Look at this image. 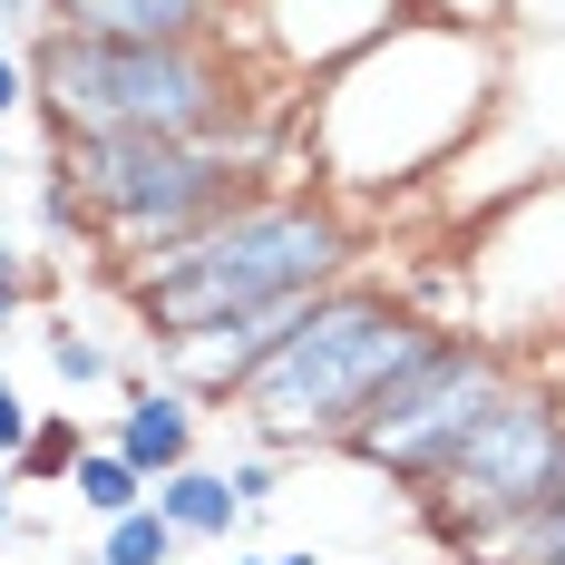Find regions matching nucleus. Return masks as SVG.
<instances>
[{
    "instance_id": "393cba45",
    "label": "nucleus",
    "mask_w": 565,
    "mask_h": 565,
    "mask_svg": "<svg viewBox=\"0 0 565 565\" xmlns=\"http://www.w3.org/2000/svg\"><path fill=\"white\" fill-rule=\"evenodd\" d=\"M264 565H322V556H312V546H292V556H264Z\"/></svg>"
},
{
    "instance_id": "c85d7f7f",
    "label": "nucleus",
    "mask_w": 565,
    "mask_h": 565,
    "mask_svg": "<svg viewBox=\"0 0 565 565\" xmlns=\"http://www.w3.org/2000/svg\"><path fill=\"white\" fill-rule=\"evenodd\" d=\"M556 381H565V351H556Z\"/></svg>"
},
{
    "instance_id": "9b49d317",
    "label": "nucleus",
    "mask_w": 565,
    "mask_h": 565,
    "mask_svg": "<svg viewBox=\"0 0 565 565\" xmlns=\"http://www.w3.org/2000/svg\"><path fill=\"white\" fill-rule=\"evenodd\" d=\"M108 449L157 488V478H175L185 458H195V399L175 391V381H127V409H117Z\"/></svg>"
},
{
    "instance_id": "4468645a",
    "label": "nucleus",
    "mask_w": 565,
    "mask_h": 565,
    "mask_svg": "<svg viewBox=\"0 0 565 565\" xmlns=\"http://www.w3.org/2000/svg\"><path fill=\"white\" fill-rule=\"evenodd\" d=\"M78 449H88V439H78V409H40V429L20 439V458H10L0 478H10V488H68Z\"/></svg>"
},
{
    "instance_id": "a211bd4d",
    "label": "nucleus",
    "mask_w": 565,
    "mask_h": 565,
    "mask_svg": "<svg viewBox=\"0 0 565 565\" xmlns=\"http://www.w3.org/2000/svg\"><path fill=\"white\" fill-rule=\"evenodd\" d=\"M30 292H40V264H30V254H20V244L0 234V332H10V322L30 312Z\"/></svg>"
},
{
    "instance_id": "dca6fc26",
    "label": "nucleus",
    "mask_w": 565,
    "mask_h": 565,
    "mask_svg": "<svg viewBox=\"0 0 565 565\" xmlns=\"http://www.w3.org/2000/svg\"><path fill=\"white\" fill-rule=\"evenodd\" d=\"M88 556H98V565H175V556H185V536H175L167 516H157V498H147V508H127V516H108V526H98V546H88Z\"/></svg>"
},
{
    "instance_id": "39448f33",
    "label": "nucleus",
    "mask_w": 565,
    "mask_h": 565,
    "mask_svg": "<svg viewBox=\"0 0 565 565\" xmlns=\"http://www.w3.org/2000/svg\"><path fill=\"white\" fill-rule=\"evenodd\" d=\"M50 175L78 195L88 234L108 244V264L137 274V264L175 254L205 215H225L264 167L234 157V147H195V137H58Z\"/></svg>"
},
{
    "instance_id": "a878e982",
    "label": "nucleus",
    "mask_w": 565,
    "mask_h": 565,
    "mask_svg": "<svg viewBox=\"0 0 565 565\" xmlns=\"http://www.w3.org/2000/svg\"><path fill=\"white\" fill-rule=\"evenodd\" d=\"M10 516H20V508H10V488H0V546H10Z\"/></svg>"
},
{
    "instance_id": "6ab92c4d",
    "label": "nucleus",
    "mask_w": 565,
    "mask_h": 565,
    "mask_svg": "<svg viewBox=\"0 0 565 565\" xmlns=\"http://www.w3.org/2000/svg\"><path fill=\"white\" fill-rule=\"evenodd\" d=\"M225 478H234V498H244V516H254V508H274V498H282V468H274V449H244V458L225 468Z\"/></svg>"
},
{
    "instance_id": "423d86ee",
    "label": "nucleus",
    "mask_w": 565,
    "mask_h": 565,
    "mask_svg": "<svg viewBox=\"0 0 565 565\" xmlns=\"http://www.w3.org/2000/svg\"><path fill=\"white\" fill-rule=\"evenodd\" d=\"M458 332L498 341L516 361L565 351V175H526L508 205L458 234Z\"/></svg>"
},
{
    "instance_id": "f8f14e48",
    "label": "nucleus",
    "mask_w": 565,
    "mask_h": 565,
    "mask_svg": "<svg viewBox=\"0 0 565 565\" xmlns=\"http://www.w3.org/2000/svg\"><path fill=\"white\" fill-rule=\"evenodd\" d=\"M147 498H157V516H167L185 546H225L234 526H244V498H234V478H225V468H205V458H185V468H175V478H157Z\"/></svg>"
},
{
    "instance_id": "9d476101",
    "label": "nucleus",
    "mask_w": 565,
    "mask_h": 565,
    "mask_svg": "<svg viewBox=\"0 0 565 565\" xmlns=\"http://www.w3.org/2000/svg\"><path fill=\"white\" fill-rule=\"evenodd\" d=\"M40 30H78V40H234V0H50Z\"/></svg>"
},
{
    "instance_id": "0eeeda50",
    "label": "nucleus",
    "mask_w": 565,
    "mask_h": 565,
    "mask_svg": "<svg viewBox=\"0 0 565 565\" xmlns=\"http://www.w3.org/2000/svg\"><path fill=\"white\" fill-rule=\"evenodd\" d=\"M516 371H526L516 351H498V341L439 322L429 351H419L391 391L361 409V429L341 439V458H361L371 478H391V488L419 498V488H439V478H449V458L478 439V419L516 391Z\"/></svg>"
},
{
    "instance_id": "f257e3e1",
    "label": "nucleus",
    "mask_w": 565,
    "mask_h": 565,
    "mask_svg": "<svg viewBox=\"0 0 565 565\" xmlns=\"http://www.w3.org/2000/svg\"><path fill=\"white\" fill-rule=\"evenodd\" d=\"M508 98V40L498 30H458V20H399L391 40L341 58L322 88H302L292 137L312 157V185H332L341 205L409 195L429 175L458 167V147H478V127Z\"/></svg>"
},
{
    "instance_id": "b1692460",
    "label": "nucleus",
    "mask_w": 565,
    "mask_h": 565,
    "mask_svg": "<svg viewBox=\"0 0 565 565\" xmlns=\"http://www.w3.org/2000/svg\"><path fill=\"white\" fill-rule=\"evenodd\" d=\"M50 20V0H0V30H40Z\"/></svg>"
},
{
    "instance_id": "ddd939ff",
    "label": "nucleus",
    "mask_w": 565,
    "mask_h": 565,
    "mask_svg": "<svg viewBox=\"0 0 565 565\" xmlns=\"http://www.w3.org/2000/svg\"><path fill=\"white\" fill-rule=\"evenodd\" d=\"M68 498H78V516H98V526H108V516L147 508V478H137L108 439H88V449H78V468H68Z\"/></svg>"
},
{
    "instance_id": "20e7f679",
    "label": "nucleus",
    "mask_w": 565,
    "mask_h": 565,
    "mask_svg": "<svg viewBox=\"0 0 565 565\" xmlns=\"http://www.w3.org/2000/svg\"><path fill=\"white\" fill-rule=\"evenodd\" d=\"M429 332H439V312H419L399 282L341 274V282H322L312 302H292L282 341L244 371V391H234L225 409L244 419V439L274 449V458L341 449V439L361 429V409L429 351Z\"/></svg>"
},
{
    "instance_id": "7ed1b4c3",
    "label": "nucleus",
    "mask_w": 565,
    "mask_h": 565,
    "mask_svg": "<svg viewBox=\"0 0 565 565\" xmlns=\"http://www.w3.org/2000/svg\"><path fill=\"white\" fill-rule=\"evenodd\" d=\"M361 244H371V215L341 205L332 185H312V175H254L225 215H205L175 254L137 264L127 274V302H137L147 341L167 351V341L225 332L244 312L312 302L322 282L361 274Z\"/></svg>"
},
{
    "instance_id": "f3484780",
    "label": "nucleus",
    "mask_w": 565,
    "mask_h": 565,
    "mask_svg": "<svg viewBox=\"0 0 565 565\" xmlns=\"http://www.w3.org/2000/svg\"><path fill=\"white\" fill-rule=\"evenodd\" d=\"M40 351H50L58 391H108V381H127V371H117V351H108V341H88L68 312H50V322H40Z\"/></svg>"
},
{
    "instance_id": "6e6552de",
    "label": "nucleus",
    "mask_w": 565,
    "mask_h": 565,
    "mask_svg": "<svg viewBox=\"0 0 565 565\" xmlns=\"http://www.w3.org/2000/svg\"><path fill=\"white\" fill-rule=\"evenodd\" d=\"M556 488H565V381H556V361H526L516 391L449 458V478L419 488V508H429V526L449 536L458 556H478L498 526H516L526 508H546Z\"/></svg>"
},
{
    "instance_id": "cd10ccee",
    "label": "nucleus",
    "mask_w": 565,
    "mask_h": 565,
    "mask_svg": "<svg viewBox=\"0 0 565 565\" xmlns=\"http://www.w3.org/2000/svg\"><path fill=\"white\" fill-rule=\"evenodd\" d=\"M234 565H264V556H234Z\"/></svg>"
},
{
    "instance_id": "aec40b11",
    "label": "nucleus",
    "mask_w": 565,
    "mask_h": 565,
    "mask_svg": "<svg viewBox=\"0 0 565 565\" xmlns=\"http://www.w3.org/2000/svg\"><path fill=\"white\" fill-rule=\"evenodd\" d=\"M419 20H458V30H508V0H409Z\"/></svg>"
},
{
    "instance_id": "4be33fe9",
    "label": "nucleus",
    "mask_w": 565,
    "mask_h": 565,
    "mask_svg": "<svg viewBox=\"0 0 565 565\" xmlns=\"http://www.w3.org/2000/svg\"><path fill=\"white\" fill-rule=\"evenodd\" d=\"M30 429H40V409H30V399L10 391V381H0V468L20 458V439H30Z\"/></svg>"
},
{
    "instance_id": "c756f323",
    "label": "nucleus",
    "mask_w": 565,
    "mask_h": 565,
    "mask_svg": "<svg viewBox=\"0 0 565 565\" xmlns=\"http://www.w3.org/2000/svg\"><path fill=\"white\" fill-rule=\"evenodd\" d=\"M0 50H10V30H0Z\"/></svg>"
},
{
    "instance_id": "bb28decb",
    "label": "nucleus",
    "mask_w": 565,
    "mask_h": 565,
    "mask_svg": "<svg viewBox=\"0 0 565 565\" xmlns=\"http://www.w3.org/2000/svg\"><path fill=\"white\" fill-rule=\"evenodd\" d=\"M58 565H98V556H58Z\"/></svg>"
},
{
    "instance_id": "1a4fd4ad",
    "label": "nucleus",
    "mask_w": 565,
    "mask_h": 565,
    "mask_svg": "<svg viewBox=\"0 0 565 565\" xmlns=\"http://www.w3.org/2000/svg\"><path fill=\"white\" fill-rule=\"evenodd\" d=\"M399 20H419V10L409 0H234V50L274 88H322L341 58L391 40Z\"/></svg>"
},
{
    "instance_id": "2eb2a0df",
    "label": "nucleus",
    "mask_w": 565,
    "mask_h": 565,
    "mask_svg": "<svg viewBox=\"0 0 565 565\" xmlns=\"http://www.w3.org/2000/svg\"><path fill=\"white\" fill-rule=\"evenodd\" d=\"M468 565H565V488L546 498V508H526L516 526H498Z\"/></svg>"
},
{
    "instance_id": "5701e85b",
    "label": "nucleus",
    "mask_w": 565,
    "mask_h": 565,
    "mask_svg": "<svg viewBox=\"0 0 565 565\" xmlns=\"http://www.w3.org/2000/svg\"><path fill=\"white\" fill-rule=\"evenodd\" d=\"M20 108H30V68H20V50H0V127Z\"/></svg>"
},
{
    "instance_id": "412c9836",
    "label": "nucleus",
    "mask_w": 565,
    "mask_h": 565,
    "mask_svg": "<svg viewBox=\"0 0 565 565\" xmlns=\"http://www.w3.org/2000/svg\"><path fill=\"white\" fill-rule=\"evenodd\" d=\"M40 225H50L58 244H68V234H88V215H78V195H68L58 175H40Z\"/></svg>"
},
{
    "instance_id": "f03ea898",
    "label": "nucleus",
    "mask_w": 565,
    "mask_h": 565,
    "mask_svg": "<svg viewBox=\"0 0 565 565\" xmlns=\"http://www.w3.org/2000/svg\"><path fill=\"white\" fill-rule=\"evenodd\" d=\"M30 108L50 137H195L234 157H274L292 127L282 98L234 40H78V30H30Z\"/></svg>"
}]
</instances>
